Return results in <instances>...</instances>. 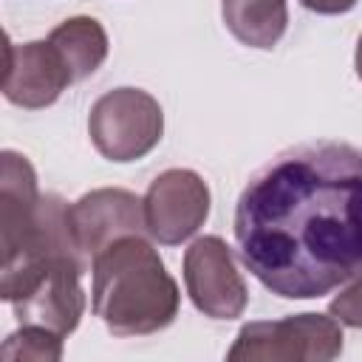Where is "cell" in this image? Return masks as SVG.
I'll use <instances>...</instances> for the list:
<instances>
[{
    "label": "cell",
    "instance_id": "cell-6",
    "mask_svg": "<svg viewBox=\"0 0 362 362\" xmlns=\"http://www.w3.org/2000/svg\"><path fill=\"white\" fill-rule=\"evenodd\" d=\"M141 204L150 238L164 246H178L204 226L209 215V187L195 170L173 167L150 181Z\"/></svg>",
    "mask_w": 362,
    "mask_h": 362
},
{
    "label": "cell",
    "instance_id": "cell-14",
    "mask_svg": "<svg viewBox=\"0 0 362 362\" xmlns=\"http://www.w3.org/2000/svg\"><path fill=\"white\" fill-rule=\"evenodd\" d=\"M300 3L317 14H342L356 6V0H300Z\"/></svg>",
    "mask_w": 362,
    "mask_h": 362
},
{
    "label": "cell",
    "instance_id": "cell-8",
    "mask_svg": "<svg viewBox=\"0 0 362 362\" xmlns=\"http://www.w3.org/2000/svg\"><path fill=\"white\" fill-rule=\"evenodd\" d=\"M74 82V74L51 40H34L14 45L6 37V71L3 96L11 105L37 110L59 99V93Z\"/></svg>",
    "mask_w": 362,
    "mask_h": 362
},
{
    "label": "cell",
    "instance_id": "cell-12",
    "mask_svg": "<svg viewBox=\"0 0 362 362\" xmlns=\"http://www.w3.org/2000/svg\"><path fill=\"white\" fill-rule=\"evenodd\" d=\"M0 356L6 362H57L62 356V334L42 325H23L3 342Z\"/></svg>",
    "mask_w": 362,
    "mask_h": 362
},
{
    "label": "cell",
    "instance_id": "cell-3",
    "mask_svg": "<svg viewBox=\"0 0 362 362\" xmlns=\"http://www.w3.org/2000/svg\"><path fill=\"white\" fill-rule=\"evenodd\" d=\"M88 133L107 161H136L161 141L164 113L147 90L113 88L90 105Z\"/></svg>",
    "mask_w": 362,
    "mask_h": 362
},
{
    "label": "cell",
    "instance_id": "cell-4",
    "mask_svg": "<svg viewBox=\"0 0 362 362\" xmlns=\"http://www.w3.org/2000/svg\"><path fill=\"white\" fill-rule=\"evenodd\" d=\"M339 320L325 314H291L272 322H246L226 359H334L342 354Z\"/></svg>",
    "mask_w": 362,
    "mask_h": 362
},
{
    "label": "cell",
    "instance_id": "cell-2",
    "mask_svg": "<svg viewBox=\"0 0 362 362\" xmlns=\"http://www.w3.org/2000/svg\"><path fill=\"white\" fill-rule=\"evenodd\" d=\"M93 314L113 337H144L167 328L178 314V286L158 252L141 235H122L90 263Z\"/></svg>",
    "mask_w": 362,
    "mask_h": 362
},
{
    "label": "cell",
    "instance_id": "cell-11",
    "mask_svg": "<svg viewBox=\"0 0 362 362\" xmlns=\"http://www.w3.org/2000/svg\"><path fill=\"white\" fill-rule=\"evenodd\" d=\"M48 40L57 45L62 59L68 62L74 82L90 76L107 57V34L93 17H71L59 23Z\"/></svg>",
    "mask_w": 362,
    "mask_h": 362
},
{
    "label": "cell",
    "instance_id": "cell-10",
    "mask_svg": "<svg viewBox=\"0 0 362 362\" xmlns=\"http://www.w3.org/2000/svg\"><path fill=\"white\" fill-rule=\"evenodd\" d=\"M221 14L232 37L249 48H274L288 25L286 0H223Z\"/></svg>",
    "mask_w": 362,
    "mask_h": 362
},
{
    "label": "cell",
    "instance_id": "cell-15",
    "mask_svg": "<svg viewBox=\"0 0 362 362\" xmlns=\"http://www.w3.org/2000/svg\"><path fill=\"white\" fill-rule=\"evenodd\" d=\"M354 62H356V76L362 79V37H359V42H356V57H354Z\"/></svg>",
    "mask_w": 362,
    "mask_h": 362
},
{
    "label": "cell",
    "instance_id": "cell-13",
    "mask_svg": "<svg viewBox=\"0 0 362 362\" xmlns=\"http://www.w3.org/2000/svg\"><path fill=\"white\" fill-rule=\"evenodd\" d=\"M328 311L334 314V320H339L342 325L351 328H362V272L359 280L354 286H348L342 294H337L328 305Z\"/></svg>",
    "mask_w": 362,
    "mask_h": 362
},
{
    "label": "cell",
    "instance_id": "cell-5",
    "mask_svg": "<svg viewBox=\"0 0 362 362\" xmlns=\"http://www.w3.org/2000/svg\"><path fill=\"white\" fill-rule=\"evenodd\" d=\"M85 266L74 257H54L42 263L23 286L11 294L14 317L23 325H42L57 334H71L85 311V294L79 277Z\"/></svg>",
    "mask_w": 362,
    "mask_h": 362
},
{
    "label": "cell",
    "instance_id": "cell-9",
    "mask_svg": "<svg viewBox=\"0 0 362 362\" xmlns=\"http://www.w3.org/2000/svg\"><path fill=\"white\" fill-rule=\"evenodd\" d=\"M71 226L79 243V252L88 263H93L96 252L122 235H141L144 226V204L139 195L116 187L93 189L71 204Z\"/></svg>",
    "mask_w": 362,
    "mask_h": 362
},
{
    "label": "cell",
    "instance_id": "cell-7",
    "mask_svg": "<svg viewBox=\"0 0 362 362\" xmlns=\"http://www.w3.org/2000/svg\"><path fill=\"white\" fill-rule=\"evenodd\" d=\"M184 283L192 305L212 320H235L246 311V283L218 235H204L184 252Z\"/></svg>",
    "mask_w": 362,
    "mask_h": 362
},
{
    "label": "cell",
    "instance_id": "cell-1",
    "mask_svg": "<svg viewBox=\"0 0 362 362\" xmlns=\"http://www.w3.org/2000/svg\"><path fill=\"white\" fill-rule=\"evenodd\" d=\"M240 263L277 297L314 300L362 272V150L320 139L269 158L235 204Z\"/></svg>",
    "mask_w": 362,
    "mask_h": 362
}]
</instances>
